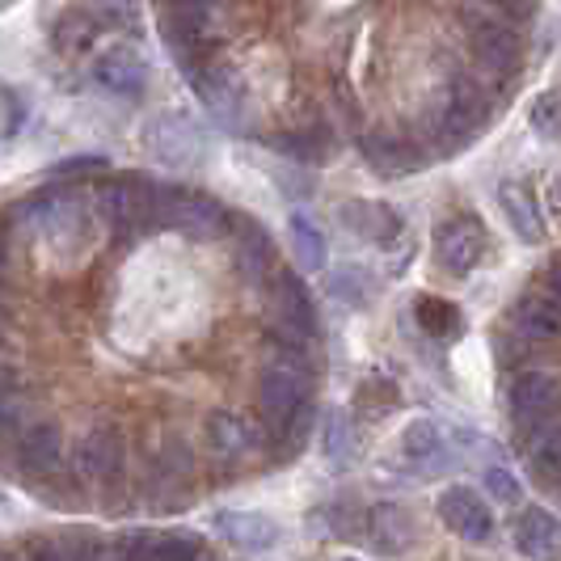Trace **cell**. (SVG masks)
<instances>
[{
    "label": "cell",
    "instance_id": "74e56055",
    "mask_svg": "<svg viewBox=\"0 0 561 561\" xmlns=\"http://www.w3.org/2000/svg\"><path fill=\"white\" fill-rule=\"evenodd\" d=\"M0 4H9V0H0Z\"/></svg>",
    "mask_w": 561,
    "mask_h": 561
},
{
    "label": "cell",
    "instance_id": "ba28073f",
    "mask_svg": "<svg viewBox=\"0 0 561 561\" xmlns=\"http://www.w3.org/2000/svg\"><path fill=\"white\" fill-rule=\"evenodd\" d=\"M275 312H279V337L287 346H305L317 330V312H312V300L305 291V283L296 275H283L279 291H275Z\"/></svg>",
    "mask_w": 561,
    "mask_h": 561
},
{
    "label": "cell",
    "instance_id": "4fadbf2b",
    "mask_svg": "<svg viewBox=\"0 0 561 561\" xmlns=\"http://www.w3.org/2000/svg\"><path fill=\"white\" fill-rule=\"evenodd\" d=\"M59 460H64V439H59V426H51V422H34L18 439V465L30 478H51Z\"/></svg>",
    "mask_w": 561,
    "mask_h": 561
},
{
    "label": "cell",
    "instance_id": "7c38bea8",
    "mask_svg": "<svg viewBox=\"0 0 561 561\" xmlns=\"http://www.w3.org/2000/svg\"><path fill=\"white\" fill-rule=\"evenodd\" d=\"M216 528H220V536H225L228 545H237L241 553H271V549L279 545L275 519L253 515V511H225V515H216Z\"/></svg>",
    "mask_w": 561,
    "mask_h": 561
},
{
    "label": "cell",
    "instance_id": "cb8c5ba5",
    "mask_svg": "<svg viewBox=\"0 0 561 561\" xmlns=\"http://www.w3.org/2000/svg\"><path fill=\"white\" fill-rule=\"evenodd\" d=\"M203 545L191 536H157V540H140L131 561H198Z\"/></svg>",
    "mask_w": 561,
    "mask_h": 561
},
{
    "label": "cell",
    "instance_id": "d6a6232c",
    "mask_svg": "<svg viewBox=\"0 0 561 561\" xmlns=\"http://www.w3.org/2000/svg\"><path fill=\"white\" fill-rule=\"evenodd\" d=\"M98 169H106L102 157H77V161H59L51 178H77V173H98Z\"/></svg>",
    "mask_w": 561,
    "mask_h": 561
},
{
    "label": "cell",
    "instance_id": "d6986e66",
    "mask_svg": "<svg viewBox=\"0 0 561 561\" xmlns=\"http://www.w3.org/2000/svg\"><path fill=\"white\" fill-rule=\"evenodd\" d=\"M401 448H405V456L410 460H419V465H426V469H444L448 460V439H444V426L431 419L414 422L410 431H405V439H401Z\"/></svg>",
    "mask_w": 561,
    "mask_h": 561
},
{
    "label": "cell",
    "instance_id": "836d02e7",
    "mask_svg": "<svg viewBox=\"0 0 561 561\" xmlns=\"http://www.w3.org/2000/svg\"><path fill=\"white\" fill-rule=\"evenodd\" d=\"M38 561H84V549H68V545H43L38 549Z\"/></svg>",
    "mask_w": 561,
    "mask_h": 561
},
{
    "label": "cell",
    "instance_id": "44dd1931",
    "mask_svg": "<svg viewBox=\"0 0 561 561\" xmlns=\"http://www.w3.org/2000/svg\"><path fill=\"white\" fill-rule=\"evenodd\" d=\"M98 34H102V30H98L89 9H68L56 26H51V47L64 51V56H77V51H84Z\"/></svg>",
    "mask_w": 561,
    "mask_h": 561
},
{
    "label": "cell",
    "instance_id": "7402d4cb",
    "mask_svg": "<svg viewBox=\"0 0 561 561\" xmlns=\"http://www.w3.org/2000/svg\"><path fill=\"white\" fill-rule=\"evenodd\" d=\"M207 444H211V451L237 460L241 451L250 448V426L237 419V414H225V410H220V414L207 419Z\"/></svg>",
    "mask_w": 561,
    "mask_h": 561
},
{
    "label": "cell",
    "instance_id": "d590c367",
    "mask_svg": "<svg viewBox=\"0 0 561 561\" xmlns=\"http://www.w3.org/2000/svg\"><path fill=\"white\" fill-rule=\"evenodd\" d=\"M0 342H4V312H0Z\"/></svg>",
    "mask_w": 561,
    "mask_h": 561
},
{
    "label": "cell",
    "instance_id": "30bf717a",
    "mask_svg": "<svg viewBox=\"0 0 561 561\" xmlns=\"http://www.w3.org/2000/svg\"><path fill=\"white\" fill-rule=\"evenodd\" d=\"M473 51H478V64L494 77H511L524 59V43L511 22H490V26L473 30Z\"/></svg>",
    "mask_w": 561,
    "mask_h": 561
},
{
    "label": "cell",
    "instance_id": "5b68a950",
    "mask_svg": "<svg viewBox=\"0 0 561 561\" xmlns=\"http://www.w3.org/2000/svg\"><path fill=\"white\" fill-rule=\"evenodd\" d=\"M511 414L524 431H536L558 414V380L549 371H524L511 385Z\"/></svg>",
    "mask_w": 561,
    "mask_h": 561
},
{
    "label": "cell",
    "instance_id": "f1b7e54d",
    "mask_svg": "<svg viewBox=\"0 0 561 561\" xmlns=\"http://www.w3.org/2000/svg\"><path fill=\"white\" fill-rule=\"evenodd\" d=\"M346 451H351V426H346V414H330V426H325V456L342 465Z\"/></svg>",
    "mask_w": 561,
    "mask_h": 561
},
{
    "label": "cell",
    "instance_id": "8992f818",
    "mask_svg": "<svg viewBox=\"0 0 561 561\" xmlns=\"http://www.w3.org/2000/svg\"><path fill=\"white\" fill-rule=\"evenodd\" d=\"M439 519H444L460 540H473V545L490 540V533H494V515H490V506L481 503V494H473L469 485H451V490H444V499H439Z\"/></svg>",
    "mask_w": 561,
    "mask_h": 561
},
{
    "label": "cell",
    "instance_id": "4316f807",
    "mask_svg": "<svg viewBox=\"0 0 561 561\" xmlns=\"http://www.w3.org/2000/svg\"><path fill=\"white\" fill-rule=\"evenodd\" d=\"M419 321H422V330H426V334H435V337H451L456 334V325H460L456 309L444 305V300H422Z\"/></svg>",
    "mask_w": 561,
    "mask_h": 561
},
{
    "label": "cell",
    "instance_id": "8fae6325",
    "mask_svg": "<svg viewBox=\"0 0 561 561\" xmlns=\"http://www.w3.org/2000/svg\"><path fill=\"white\" fill-rule=\"evenodd\" d=\"M511 540L524 558L533 561H558V519L545 511V506H524L515 515V528H511Z\"/></svg>",
    "mask_w": 561,
    "mask_h": 561
},
{
    "label": "cell",
    "instance_id": "3957f363",
    "mask_svg": "<svg viewBox=\"0 0 561 561\" xmlns=\"http://www.w3.org/2000/svg\"><path fill=\"white\" fill-rule=\"evenodd\" d=\"M257 397H262V410L275 426H287L305 405H309V371L291 364H275L262 371V385H257Z\"/></svg>",
    "mask_w": 561,
    "mask_h": 561
},
{
    "label": "cell",
    "instance_id": "ac0fdd59",
    "mask_svg": "<svg viewBox=\"0 0 561 561\" xmlns=\"http://www.w3.org/2000/svg\"><path fill=\"white\" fill-rule=\"evenodd\" d=\"M342 225L351 228L355 237H367V241H389L401 228V216L385 203H346L342 207Z\"/></svg>",
    "mask_w": 561,
    "mask_h": 561
},
{
    "label": "cell",
    "instance_id": "e575fe53",
    "mask_svg": "<svg viewBox=\"0 0 561 561\" xmlns=\"http://www.w3.org/2000/svg\"><path fill=\"white\" fill-rule=\"evenodd\" d=\"M4 393H18V389H13V371L0 364V397H4Z\"/></svg>",
    "mask_w": 561,
    "mask_h": 561
},
{
    "label": "cell",
    "instance_id": "ffe728a7",
    "mask_svg": "<svg viewBox=\"0 0 561 561\" xmlns=\"http://www.w3.org/2000/svg\"><path fill=\"white\" fill-rule=\"evenodd\" d=\"M148 148L161 152L165 161H186V157H195V148H203V144L195 140V131L182 118H157L148 127Z\"/></svg>",
    "mask_w": 561,
    "mask_h": 561
},
{
    "label": "cell",
    "instance_id": "5bb4252c",
    "mask_svg": "<svg viewBox=\"0 0 561 561\" xmlns=\"http://www.w3.org/2000/svg\"><path fill=\"white\" fill-rule=\"evenodd\" d=\"M367 536L380 553H405L414 545V515L397 503H380L371 506L367 515Z\"/></svg>",
    "mask_w": 561,
    "mask_h": 561
},
{
    "label": "cell",
    "instance_id": "603a6c76",
    "mask_svg": "<svg viewBox=\"0 0 561 561\" xmlns=\"http://www.w3.org/2000/svg\"><path fill=\"white\" fill-rule=\"evenodd\" d=\"M287 232H291V250H296L300 271H321V262H325V237H321V228L312 225L309 216H291Z\"/></svg>",
    "mask_w": 561,
    "mask_h": 561
},
{
    "label": "cell",
    "instance_id": "52a82bcc",
    "mask_svg": "<svg viewBox=\"0 0 561 561\" xmlns=\"http://www.w3.org/2000/svg\"><path fill=\"white\" fill-rule=\"evenodd\" d=\"M72 465H77L81 481H89V485H106V481H114L118 478V469H123V439H118V431H111V426H93L81 444H77Z\"/></svg>",
    "mask_w": 561,
    "mask_h": 561
},
{
    "label": "cell",
    "instance_id": "8d00e7d4",
    "mask_svg": "<svg viewBox=\"0 0 561 561\" xmlns=\"http://www.w3.org/2000/svg\"><path fill=\"white\" fill-rule=\"evenodd\" d=\"M0 271H4V257H0Z\"/></svg>",
    "mask_w": 561,
    "mask_h": 561
},
{
    "label": "cell",
    "instance_id": "e0dca14e",
    "mask_svg": "<svg viewBox=\"0 0 561 561\" xmlns=\"http://www.w3.org/2000/svg\"><path fill=\"white\" fill-rule=\"evenodd\" d=\"M528 435H533V444H528V469H533V478L540 481L545 490H558V478H561L558 422H545V426H536Z\"/></svg>",
    "mask_w": 561,
    "mask_h": 561
},
{
    "label": "cell",
    "instance_id": "4dcf8cb0",
    "mask_svg": "<svg viewBox=\"0 0 561 561\" xmlns=\"http://www.w3.org/2000/svg\"><path fill=\"white\" fill-rule=\"evenodd\" d=\"M26 401L18 393H4L0 397V435H9V431H18L22 426V419H26Z\"/></svg>",
    "mask_w": 561,
    "mask_h": 561
},
{
    "label": "cell",
    "instance_id": "83f0119b",
    "mask_svg": "<svg viewBox=\"0 0 561 561\" xmlns=\"http://www.w3.org/2000/svg\"><path fill=\"white\" fill-rule=\"evenodd\" d=\"M533 127L540 140H553L558 136V93H540L533 102Z\"/></svg>",
    "mask_w": 561,
    "mask_h": 561
},
{
    "label": "cell",
    "instance_id": "277c9868",
    "mask_svg": "<svg viewBox=\"0 0 561 561\" xmlns=\"http://www.w3.org/2000/svg\"><path fill=\"white\" fill-rule=\"evenodd\" d=\"M435 253H439V266L448 275L465 279L485 253V228H481L478 216H451L435 237Z\"/></svg>",
    "mask_w": 561,
    "mask_h": 561
},
{
    "label": "cell",
    "instance_id": "9a60e30c",
    "mask_svg": "<svg viewBox=\"0 0 561 561\" xmlns=\"http://www.w3.org/2000/svg\"><path fill=\"white\" fill-rule=\"evenodd\" d=\"M499 207H503L506 225L515 228V237L519 241H540L545 237V220H540V211H536V195L524 186V182H503L499 186Z\"/></svg>",
    "mask_w": 561,
    "mask_h": 561
},
{
    "label": "cell",
    "instance_id": "2e32d148",
    "mask_svg": "<svg viewBox=\"0 0 561 561\" xmlns=\"http://www.w3.org/2000/svg\"><path fill=\"white\" fill-rule=\"evenodd\" d=\"M511 325L528 337V342H553V334H558V300L545 296V291L524 296L515 317H511Z\"/></svg>",
    "mask_w": 561,
    "mask_h": 561
},
{
    "label": "cell",
    "instance_id": "1f68e13d",
    "mask_svg": "<svg viewBox=\"0 0 561 561\" xmlns=\"http://www.w3.org/2000/svg\"><path fill=\"white\" fill-rule=\"evenodd\" d=\"M279 148L283 152H300V161H317L325 152V144L317 136H287V140H279Z\"/></svg>",
    "mask_w": 561,
    "mask_h": 561
},
{
    "label": "cell",
    "instance_id": "6da1fadb",
    "mask_svg": "<svg viewBox=\"0 0 561 561\" xmlns=\"http://www.w3.org/2000/svg\"><path fill=\"white\" fill-rule=\"evenodd\" d=\"M152 228H173L186 232L195 241H211L228 228L225 207L216 198L198 195V191H182V186H161L152 195Z\"/></svg>",
    "mask_w": 561,
    "mask_h": 561
},
{
    "label": "cell",
    "instance_id": "d4e9b609",
    "mask_svg": "<svg viewBox=\"0 0 561 561\" xmlns=\"http://www.w3.org/2000/svg\"><path fill=\"white\" fill-rule=\"evenodd\" d=\"M364 157L371 161V169H380L385 178H397V173H410V169H419L414 161H405V157H414L410 148H401L397 140H385V136H367V140H364Z\"/></svg>",
    "mask_w": 561,
    "mask_h": 561
},
{
    "label": "cell",
    "instance_id": "484cf974",
    "mask_svg": "<svg viewBox=\"0 0 561 561\" xmlns=\"http://www.w3.org/2000/svg\"><path fill=\"white\" fill-rule=\"evenodd\" d=\"M271 262H275L271 237H266L262 228H245V232H241V266H245L250 275H262V271H271Z\"/></svg>",
    "mask_w": 561,
    "mask_h": 561
},
{
    "label": "cell",
    "instance_id": "f35d334b",
    "mask_svg": "<svg viewBox=\"0 0 561 561\" xmlns=\"http://www.w3.org/2000/svg\"><path fill=\"white\" fill-rule=\"evenodd\" d=\"M342 561H351V558H342Z\"/></svg>",
    "mask_w": 561,
    "mask_h": 561
},
{
    "label": "cell",
    "instance_id": "7a4b0ae2",
    "mask_svg": "<svg viewBox=\"0 0 561 561\" xmlns=\"http://www.w3.org/2000/svg\"><path fill=\"white\" fill-rule=\"evenodd\" d=\"M152 195H157V182L152 178H144V173H131V178H123V182H114L102 191V220L111 225L114 241H140L148 232H157L152 228Z\"/></svg>",
    "mask_w": 561,
    "mask_h": 561
},
{
    "label": "cell",
    "instance_id": "9c48e42d",
    "mask_svg": "<svg viewBox=\"0 0 561 561\" xmlns=\"http://www.w3.org/2000/svg\"><path fill=\"white\" fill-rule=\"evenodd\" d=\"M93 81L98 89H106L111 98H140L144 84H148V68H144V59L136 51H123V47H114L106 56L93 59Z\"/></svg>",
    "mask_w": 561,
    "mask_h": 561
},
{
    "label": "cell",
    "instance_id": "f546056e",
    "mask_svg": "<svg viewBox=\"0 0 561 561\" xmlns=\"http://www.w3.org/2000/svg\"><path fill=\"white\" fill-rule=\"evenodd\" d=\"M485 490L499 499V503H515L519 499V481L506 473L503 465H494V469H485Z\"/></svg>",
    "mask_w": 561,
    "mask_h": 561
}]
</instances>
